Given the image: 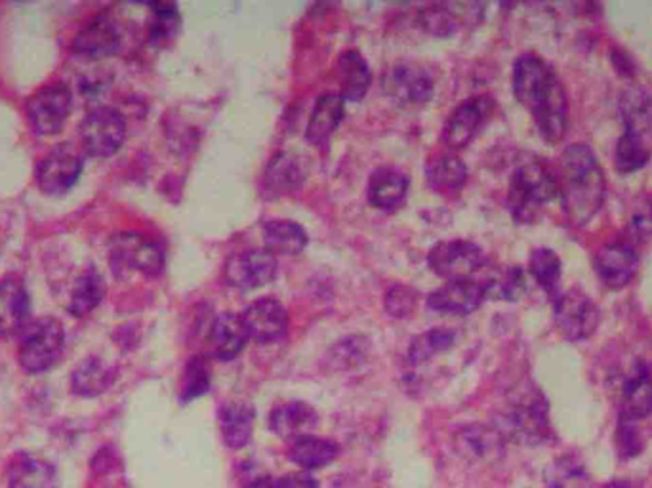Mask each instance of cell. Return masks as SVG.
I'll return each instance as SVG.
<instances>
[{
	"instance_id": "cell-1",
	"label": "cell",
	"mask_w": 652,
	"mask_h": 488,
	"mask_svg": "<svg viewBox=\"0 0 652 488\" xmlns=\"http://www.w3.org/2000/svg\"><path fill=\"white\" fill-rule=\"evenodd\" d=\"M513 92L534 119L543 140L561 142L569 129V100L550 63L534 54L521 55L513 65Z\"/></svg>"
},
{
	"instance_id": "cell-2",
	"label": "cell",
	"mask_w": 652,
	"mask_h": 488,
	"mask_svg": "<svg viewBox=\"0 0 652 488\" xmlns=\"http://www.w3.org/2000/svg\"><path fill=\"white\" fill-rule=\"evenodd\" d=\"M556 180L564 216L577 227L588 224L605 203V172L585 143H572L564 150Z\"/></svg>"
},
{
	"instance_id": "cell-3",
	"label": "cell",
	"mask_w": 652,
	"mask_h": 488,
	"mask_svg": "<svg viewBox=\"0 0 652 488\" xmlns=\"http://www.w3.org/2000/svg\"><path fill=\"white\" fill-rule=\"evenodd\" d=\"M559 197L558 180L543 164L532 161L513 172L508 204L517 222L529 224L542 211L543 204Z\"/></svg>"
},
{
	"instance_id": "cell-4",
	"label": "cell",
	"mask_w": 652,
	"mask_h": 488,
	"mask_svg": "<svg viewBox=\"0 0 652 488\" xmlns=\"http://www.w3.org/2000/svg\"><path fill=\"white\" fill-rule=\"evenodd\" d=\"M65 347V331L60 321L52 317L31 321L20 336V365L26 373L41 374L50 370L62 359Z\"/></svg>"
},
{
	"instance_id": "cell-5",
	"label": "cell",
	"mask_w": 652,
	"mask_h": 488,
	"mask_svg": "<svg viewBox=\"0 0 652 488\" xmlns=\"http://www.w3.org/2000/svg\"><path fill=\"white\" fill-rule=\"evenodd\" d=\"M381 89L401 108H420L434 98L435 79L421 63L397 61L381 77Z\"/></svg>"
},
{
	"instance_id": "cell-6",
	"label": "cell",
	"mask_w": 652,
	"mask_h": 488,
	"mask_svg": "<svg viewBox=\"0 0 652 488\" xmlns=\"http://www.w3.org/2000/svg\"><path fill=\"white\" fill-rule=\"evenodd\" d=\"M429 270L447 281L473 278L487 265L481 246L469 241H442L435 244L428 256Z\"/></svg>"
},
{
	"instance_id": "cell-7",
	"label": "cell",
	"mask_w": 652,
	"mask_h": 488,
	"mask_svg": "<svg viewBox=\"0 0 652 488\" xmlns=\"http://www.w3.org/2000/svg\"><path fill=\"white\" fill-rule=\"evenodd\" d=\"M126 138L124 116L113 108H95L81 122V142L92 156L115 155Z\"/></svg>"
},
{
	"instance_id": "cell-8",
	"label": "cell",
	"mask_w": 652,
	"mask_h": 488,
	"mask_svg": "<svg viewBox=\"0 0 652 488\" xmlns=\"http://www.w3.org/2000/svg\"><path fill=\"white\" fill-rule=\"evenodd\" d=\"M553 315L559 333L571 342H582L593 336L601 321L598 304L580 288L559 292Z\"/></svg>"
},
{
	"instance_id": "cell-9",
	"label": "cell",
	"mask_w": 652,
	"mask_h": 488,
	"mask_svg": "<svg viewBox=\"0 0 652 488\" xmlns=\"http://www.w3.org/2000/svg\"><path fill=\"white\" fill-rule=\"evenodd\" d=\"M111 265L116 272H140L155 277L163 272L164 252L140 233H121L111 241Z\"/></svg>"
},
{
	"instance_id": "cell-10",
	"label": "cell",
	"mask_w": 652,
	"mask_h": 488,
	"mask_svg": "<svg viewBox=\"0 0 652 488\" xmlns=\"http://www.w3.org/2000/svg\"><path fill=\"white\" fill-rule=\"evenodd\" d=\"M84 169V155L75 143H60L37 169V182L48 195H62L71 190Z\"/></svg>"
},
{
	"instance_id": "cell-11",
	"label": "cell",
	"mask_w": 652,
	"mask_h": 488,
	"mask_svg": "<svg viewBox=\"0 0 652 488\" xmlns=\"http://www.w3.org/2000/svg\"><path fill=\"white\" fill-rule=\"evenodd\" d=\"M495 108L497 103L489 95H473L463 100L442 126V145L452 151L462 150L469 145L477 136V132L482 129V124L489 121Z\"/></svg>"
},
{
	"instance_id": "cell-12",
	"label": "cell",
	"mask_w": 652,
	"mask_h": 488,
	"mask_svg": "<svg viewBox=\"0 0 652 488\" xmlns=\"http://www.w3.org/2000/svg\"><path fill=\"white\" fill-rule=\"evenodd\" d=\"M73 94L65 84H48L28 102V119L39 136H52L63 129L71 113Z\"/></svg>"
},
{
	"instance_id": "cell-13",
	"label": "cell",
	"mask_w": 652,
	"mask_h": 488,
	"mask_svg": "<svg viewBox=\"0 0 652 488\" xmlns=\"http://www.w3.org/2000/svg\"><path fill=\"white\" fill-rule=\"evenodd\" d=\"M279 262L265 248H251L233 254L225 262L224 278L227 285L237 291H254L269 285L277 275Z\"/></svg>"
},
{
	"instance_id": "cell-14",
	"label": "cell",
	"mask_w": 652,
	"mask_h": 488,
	"mask_svg": "<svg viewBox=\"0 0 652 488\" xmlns=\"http://www.w3.org/2000/svg\"><path fill=\"white\" fill-rule=\"evenodd\" d=\"M248 338L259 344H273L288 333V312L279 299L259 298L241 313Z\"/></svg>"
},
{
	"instance_id": "cell-15",
	"label": "cell",
	"mask_w": 652,
	"mask_h": 488,
	"mask_svg": "<svg viewBox=\"0 0 652 488\" xmlns=\"http://www.w3.org/2000/svg\"><path fill=\"white\" fill-rule=\"evenodd\" d=\"M601 283L607 288L619 291L632 283L638 275L639 256L632 244L609 243L599 248L593 260Z\"/></svg>"
},
{
	"instance_id": "cell-16",
	"label": "cell",
	"mask_w": 652,
	"mask_h": 488,
	"mask_svg": "<svg viewBox=\"0 0 652 488\" xmlns=\"http://www.w3.org/2000/svg\"><path fill=\"white\" fill-rule=\"evenodd\" d=\"M31 325V298L20 278L0 281V334L20 339Z\"/></svg>"
},
{
	"instance_id": "cell-17",
	"label": "cell",
	"mask_w": 652,
	"mask_h": 488,
	"mask_svg": "<svg viewBox=\"0 0 652 488\" xmlns=\"http://www.w3.org/2000/svg\"><path fill=\"white\" fill-rule=\"evenodd\" d=\"M485 296V286L477 278H463V281H449L447 285L431 292L428 296V305L431 312L447 313V315H469L481 307Z\"/></svg>"
},
{
	"instance_id": "cell-18",
	"label": "cell",
	"mask_w": 652,
	"mask_h": 488,
	"mask_svg": "<svg viewBox=\"0 0 652 488\" xmlns=\"http://www.w3.org/2000/svg\"><path fill=\"white\" fill-rule=\"evenodd\" d=\"M408 187L410 177L407 172L395 166H380L368 180V203L378 211H397L407 201Z\"/></svg>"
},
{
	"instance_id": "cell-19",
	"label": "cell",
	"mask_w": 652,
	"mask_h": 488,
	"mask_svg": "<svg viewBox=\"0 0 652 488\" xmlns=\"http://www.w3.org/2000/svg\"><path fill=\"white\" fill-rule=\"evenodd\" d=\"M121 41H123V34H121L116 21L102 14L90 21L89 26L77 34L73 48H75L77 54L100 60V58L119 52Z\"/></svg>"
},
{
	"instance_id": "cell-20",
	"label": "cell",
	"mask_w": 652,
	"mask_h": 488,
	"mask_svg": "<svg viewBox=\"0 0 652 488\" xmlns=\"http://www.w3.org/2000/svg\"><path fill=\"white\" fill-rule=\"evenodd\" d=\"M243 319L237 313H220L216 319L212 321L211 333H208V346L216 359L232 360L238 357L248 342Z\"/></svg>"
},
{
	"instance_id": "cell-21",
	"label": "cell",
	"mask_w": 652,
	"mask_h": 488,
	"mask_svg": "<svg viewBox=\"0 0 652 488\" xmlns=\"http://www.w3.org/2000/svg\"><path fill=\"white\" fill-rule=\"evenodd\" d=\"M334 75L340 82V95L349 102H360L367 95L373 73L365 58L357 50H346L338 55Z\"/></svg>"
},
{
	"instance_id": "cell-22",
	"label": "cell",
	"mask_w": 652,
	"mask_h": 488,
	"mask_svg": "<svg viewBox=\"0 0 652 488\" xmlns=\"http://www.w3.org/2000/svg\"><path fill=\"white\" fill-rule=\"evenodd\" d=\"M346 116V100L340 94H323L315 102L307 122L306 140L312 145H323L338 130Z\"/></svg>"
},
{
	"instance_id": "cell-23",
	"label": "cell",
	"mask_w": 652,
	"mask_h": 488,
	"mask_svg": "<svg viewBox=\"0 0 652 488\" xmlns=\"http://www.w3.org/2000/svg\"><path fill=\"white\" fill-rule=\"evenodd\" d=\"M317 426V413L306 403H285L281 407L273 408L269 414V427L273 434L281 439L293 441L299 435L309 434V429Z\"/></svg>"
},
{
	"instance_id": "cell-24",
	"label": "cell",
	"mask_w": 652,
	"mask_h": 488,
	"mask_svg": "<svg viewBox=\"0 0 652 488\" xmlns=\"http://www.w3.org/2000/svg\"><path fill=\"white\" fill-rule=\"evenodd\" d=\"M304 170L298 159L288 153H277L273 156L264 172V193L267 197L277 199L298 190L304 183Z\"/></svg>"
},
{
	"instance_id": "cell-25",
	"label": "cell",
	"mask_w": 652,
	"mask_h": 488,
	"mask_svg": "<svg viewBox=\"0 0 652 488\" xmlns=\"http://www.w3.org/2000/svg\"><path fill=\"white\" fill-rule=\"evenodd\" d=\"M262 235L265 251L272 252L273 256H294L309 243L306 230L293 220H269L265 222Z\"/></svg>"
},
{
	"instance_id": "cell-26",
	"label": "cell",
	"mask_w": 652,
	"mask_h": 488,
	"mask_svg": "<svg viewBox=\"0 0 652 488\" xmlns=\"http://www.w3.org/2000/svg\"><path fill=\"white\" fill-rule=\"evenodd\" d=\"M338 445L330 439L315 437V435H299L288 445V458L296 466L304 469H320L333 464L338 456Z\"/></svg>"
},
{
	"instance_id": "cell-27",
	"label": "cell",
	"mask_w": 652,
	"mask_h": 488,
	"mask_svg": "<svg viewBox=\"0 0 652 488\" xmlns=\"http://www.w3.org/2000/svg\"><path fill=\"white\" fill-rule=\"evenodd\" d=\"M115 380V368L98 357H89L71 374V389L79 397H98Z\"/></svg>"
},
{
	"instance_id": "cell-28",
	"label": "cell",
	"mask_w": 652,
	"mask_h": 488,
	"mask_svg": "<svg viewBox=\"0 0 652 488\" xmlns=\"http://www.w3.org/2000/svg\"><path fill=\"white\" fill-rule=\"evenodd\" d=\"M624 418L641 420L652 414V374L645 365L638 366L625 380L622 392Z\"/></svg>"
},
{
	"instance_id": "cell-29",
	"label": "cell",
	"mask_w": 652,
	"mask_h": 488,
	"mask_svg": "<svg viewBox=\"0 0 652 488\" xmlns=\"http://www.w3.org/2000/svg\"><path fill=\"white\" fill-rule=\"evenodd\" d=\"M426 180L434 191L455 193L462 190L468 182V169L460 156L455 153L435 156L426 169Z\"/></svg>"
},
{
	"instance_id": "cell-30",
	"label": "cell",
	"mask_w": 652,
	"mask_h": 488,
	"mask_svg": "<svg viewBox=\"0 0 652 488\" xmlns=\"http://www.w3.org/2000/svg\"><path fill=\"white\" fill-rule=\"evenodd\" d=\"M105 291H108V286H105L102 273L94 267H86L75 278V285L71 291V298H69V313L75 317H84V315L94 312L95 307L102 304V299L105 298Z\"/></svg>"
},
{
	"instance_id": "cell-31",
	"label": "cell",
	"mask_w": 652,
	"mask_h": 488,
	"mask_svg": "<svg viewBox=\"0 0 652 488\" xmlns=\"http://www.w3.org/2000/svg\"><path fill=\"white\" fill-rule=\"evenodd\" d=\"M8 488H60L55 468L39 458H20L8 471Z\"/></svg>"
},
{
	"instance_id": "cell-32",
	"label": "cell",
	"mask_w": 652,
	"mask_h": 488,
	"mask_svg": "<svg viewBox=\"0 0 652 488\" xmlns=\"http://www.w3.org/2000/svg\"><path fill=\"white\" fill-rule=\"evenodd\" d=\"M220 427L225 445L230 448L246 447L254 427V408L246 403H230L220 413Z\"/></svg>"
},
{
	"instance_id": "cell-33",
	"label": "cell",
	"mask_w": 652,
	"mask_h": 488,
	"mask_svg": "<svg viewBox=\"0 0 652 488\" xmlns=\"http://www.w3.org/2000/svg\"><path fill=\"white\" fill-rule=\"evenodd\" d=\"M620 111L624 119V132L639 136H652V98L645 89L625 90L620 100Z\"/></svg>"
},
{
	"instance_id": "cell-34",
	"label": "cell",
	"mask_w": 652,
	"mask_h": 488,
	"mask_svg": "<svg viewBox=\"0 0 652 488\" xmlns=\"http://www.w3.org/2000/svg\"><path fill=\"white\" fill-rule=\"evenodd\" d=\"M485 296L489 299H502V302H516L527 291V281L519 267H497L490 270L489 275L482 278Z\"/></svg>"
},
{
	"instance_id": "cell-35",
	"label": "cell",
	"mask_w": 652,
	"mask_h": 488,
	"mask_svg": "<svg viewBox=\"0 0 652 488\" xmlns=\"http://www.w3.org/2000/svg\"><path fill=\"white\" fill-rule=\"evenodd\" d=\"M456 445L462 450V455L476 460H490L502 453L500 435L489 427L476 426L463 429L462 434L458 435Z\"/></svg>"
},
{
	"instance_id": "cell-36",
	"label": "cell",
	"mask_w": 652,
	"mask_h": 488,
	"mask_svg": "<svg viewBox=\"0 0 652 488\" xmlns=\"http://www.w3.org/2000/svg\"><path fill=\"white\" fill-rule=\"evenodd\" d=\"M455 333L449 328H431L428 333L420 334L412 339L408 347V360L412 365L428 363L441 353L449 352L455 346Z\"/></svg>"
},
{
	"instance_id": "cell-37",
	"label": "cell",
	"mask_w": 652,
	"mask_h": 488,
	"mask_svg": "<svg viewBox=\"0 0 652 488\" xmlns=\"http://www.w3.org/2000/svg\"><path fill=\"white\" fill-rule=\"evenodd\" d=\"M529 267L538 285L542 286L550 296L558 298L559 283L563 273V265L558 254L550 248H537L530 254Z\"/></svg>"
},
{
	"instance_id": "cell-38",
	"label": "cell",
	"mask_w": 652,
	"mask_h": 488,
	"mask_svg": "<svg viewBox=\"0 0 652 488\" xmlns=\"http://www.w3.org/2000/svg\"><path fill=\"white\" fill-rule=\"evenodd\" d=\"M511 434L517 439L524 443H537L543 439L546 429H548V421H546V413L540 408L538 403H530L523 407H517L511 413Z\"/></svg>"
},
{
	"instance_id": "cell-39",
	"label": "cell",
	"mask_w": 652,
	"mask_h": 488,
	"mask_svg": "<svg viewBox=\"0 0 652 488\" xmlns=\"http://www.w3.org/2000/svg\"><path fill=\"white\" fill-rule=\"evenodd\" d=\"M617 169L624 174L643 169L651 159V138L624 132L617 143Z\"/></svg>"
},
{
	"instance_id": "cell-40",
	"label": "cell",
	"mask_w": 652,
	"mask_h": 488,
	"mask_svg": "<svg viewBox=\"0 0 652 488\" xmlns=\"http://www.w3.org/2000/svg\"><path fill=\"white\" fill-rule=\"evenodd\" d=\"M548 488H590V477L584 466L571 456L559 458L546 474Z\"/></svg>"
},
{
	"instance_id": "cell-41",
	"label": "cell",
	"mask_w": 652,
	"mask_h": 488,
	"mask_svg": "<svg viewBox=\"0 0 652 488\" xmlns=\"http://www.w3.org/2000/svg\"><path fill=\"white\" fill-rule=\"evenodd\" d=\"M180 29V14L174 4H153L150 14V41L161 44L171 41Z\"/></svg>"
},
{
	"instance_id": "cell-42",
	"label": "cell",
	"mask_w": 652,
	"mask_h": 488,
	"mask_svg": "<svg viewBox=\"0 0 652 488\" xmlns=\"http://www.w3.org/2000/svg\"><path fill=\"white\" fill-rule=\"evenodd\" d=\"M211 387V368L203 357H193L185 366L184 389H182V399H197L201 395L206 394Z\"/></svg>"
},
{
	"instance_id": "cell-43",
	"label": "cell",
	"mask_w": 652,
	"mask_h": 488,
	"mask_svg": "<svg viewBox=\"0 0 652 488\" xmlns=\"http://www.w3.org/2000/svg\"><path fill=\"white\" fill-rule=\"evenodd\" d=\"M421 26L434 34H450L458 29V20L456 14L450 12L449 7H429L421 12Z\"/></svg>"
},
{
	"instance_id": "cell-44",
	"label": "cell",
	"mask_w": 652,
	"mask_h": 488,
	"mask_svg": "<svg viewBox=\"0 0 652 488\" xmlns=\"http://www.w3.org/2000/svg\"><path fill=\"white\" fill-rule=\"evenodd\" d=\"M416 302H418V296L408 286H394L386 294V309L397 319L408 317L410 313L415 312Z\"/></svg>"
},
{
	"instance_id": "cell-45",
	"label": "cell",
	"mask_w": 652,
	"mask_h": 488,
	"mask_svg": "<svg viewBox=\"0 0 652 488\" xmlns=\"http://www.w3.org/2000/svg\"><path fill=\"white\" fill-rule=\"evenodd\" d=\"M619 447L620 455L624 456V458H633V456L641 453V435L635 431L632 420H628V418L620 421Z\"/></svg>"
},
{
	"instance_id": "cell-46",
	"label": "cell",
	"mask_w": 652,
	"mask_h": 488,
	"mask_svg": "<svg viewBox=\"0 0 652 488\" xmlns=\"http://www.w3.org/2000/svg\"><path fill=\"white\" fill-rule=\"evenodd\" d=\"M632 230L638 237L652 235V195L641 199L632 214Z\"/></svg>"
},
{
	"instance_id": "cell-47",
	"label": "cell",
	"mask_w": 652,
	"mask_h": 488,
	"mask_svg": "<svg viewBox=\"0 0 652 488\" xmlns=\"http://www.w3.org/2000/svg\"><path fill=\"white\" fill-rule=\"evenodd\" d=\"M275 488H319V482L315 481L312 475L294 474L277 479Z\"/></svg>"
},
{
	"instance_id": "cell-48",
	"label": "cell",
	"mask_w": 652,
	"mask_h": 488,
	"mask_svg": "<svg viewBox=\"0 0 652 488\" xmlns=\"http://www.w3.org/2000/svg\"><path fill=\"white\" fill-rule=\"evenodd\" d=\"M245 488H275V481L269 479V477H258L251 485H246Z\"/></svg>"
},
{
	"instance_id": "cell-49",
	"label": "cell",
	"mask_w": 652,
	"mask_h": 488,
	"mask_svg": "<svg viewBox=\"0 0 652 488\" xmlns=\"http://www.w3.org/2000/svg\"><path fill=\"white\" fill-rule=\"evenodd\" d=\"M603 488H633L632 485H630V482H624V481H617V482H611V485H607V487Z\"/></svg>"
}]
</instances>
